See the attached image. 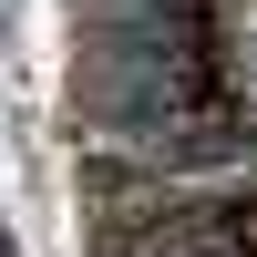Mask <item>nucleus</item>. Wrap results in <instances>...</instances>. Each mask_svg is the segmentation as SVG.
I'll return each instance as SVG.
<instances>
[{"label": "nucleus", "mask_w": 257, "mask_h": 257, "mask_svg": "<svg viewBox=\"0 0 257 257\" xmlns=\"http://www.w3.org/2000/svg\"><path fill=\"white\" fill-rule=\"evenodd\" d=\"M0 257H21V247H11V237H0Z\"/></svg>", "instance_id": "nucleus-1"}]
</instances>
